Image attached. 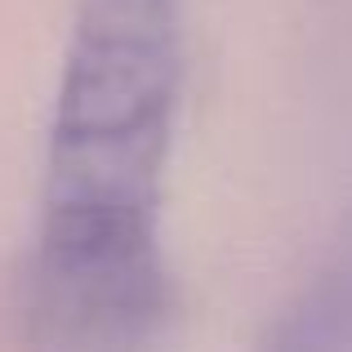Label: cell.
Listing matches in <instances>:
<instances>
[{"mask_svg":"<svg viewBox=\"0 0 352 352\" xmlns=\"http://www.w3.org/2000/svg\"><path fill=\"white\" fill-rule=\"evenodd\" d=\"M179 80V0L76 5L45 147L41 232L18 281L27 344L134 352L161 335V179Z\"/></svg>","mask_w":352,"mask_h":352,"instance_id":"6da1fadb","label":"cell"}]
</instances>
